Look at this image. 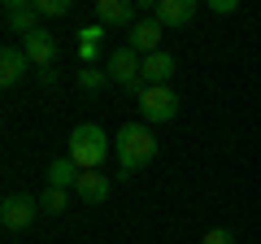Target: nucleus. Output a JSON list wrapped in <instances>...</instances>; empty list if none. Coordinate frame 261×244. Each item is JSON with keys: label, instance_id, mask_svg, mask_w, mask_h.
<instances>
[{"label": "nucleus", "instance_id": "f257e3e1", "mask_svg": "<svg viewBox=\"0 0 261 244\" xmlns=\"http://www.w3.org/2000/svg\"><path fill=\"white\" fill-rule=\"evenodd\" d=\"M113 157H118L122 175H135V170H144L152 157H157V135H152L148 122H126L118 135H113Z\"/></svg>", "mask_w": 261, "mask_h": 244}, {"label": "nucleus", "instance_id": "f03ea898", "mask_svg": "<svg viewBox=\"0 0 261 244\" xmlns=\"http://www.w3.org/2000/svg\"><path fill=\"white\" fill-rule=\"evenodd\" d=\"M109 135H105V127H96V122H79L74 131H70V149H65V157H74L79 170H100L105 157H109Z\"/></svg>", "mask_w": 261, "mask_h": 244}, {"label": "nucleus", "instance_id": "7ed1b4c3", "mask_svg": "<svg viewBox=\"0 0 261 244\" xmlns=\"http://www.w3.org/2000/svg\"><path fill=\"white\" fill-rule=\"evenodd\" d=\"M140 66H144V57L135 53L130 44L113 48V53H109V61H105V70H109V83H122L130 96H135V101H140V96H144V87H148V83L140 79Z\"/></svg>", "mask_w": 261, "mask_h": 244}, {"label": "nucleus", "instance_id": "20e7f679", "mask_svg": "<svg viewBox=\"0 0 261 244\" xmlns=\"http://www.w3.org/2000/svg\"><path fill=\"white\" fill-rule=\"evenodd\" d=\"M35 214H39V201H35V197L13 192V197L0 201V223L9 227V231H27V227L35 223Z\"/></svg>", "mask_w": 261, "mask_h": 244}, {"label": "nucleus", "instance_id": "39448f33", "mask_svg": "<svg viewBox=\"0 0 261 244\" xmlns=\"http://www.w3.org/2000/svg\"><path fill=\"white\" fill-rule=\"evenodd\" d=\"M140 113H144V122H170L178 113V96L170 92V87H144Z\"/></svg>", "mask_w": 261, "mask_h": 244}, {"label": "nucleus", "instance_id": "423d86ee", "mask_svg": "<svg viewBox=\"0 0 261 244\" xmlns=\"http://www.w3.org/2000/svg\"><path fill=\"white\" fill-rule=\"evenodd\" d=\"M39 18H44V13L35 9V0H9V5H5V27L13 31V35H35L39 31Z\"/></svg>", "mask_w": 261, "mask_h": 244}, {"label": "nucleus", "instance_id": "0eeeda50", "mask_svg": "<svg viewBox=\"0 0 261 244\" xmlns=\"http://www.w3.org/2000/svg\"><path fill=\"white\" fill-rule=\"evenodd\" d=\"M161 35H166V27L157 18H140L130 27V48L140 57H152V53H161Z\"/></svg>", "mask_w": 261, "mask_h": 244}, {"label": "nucleus", "instance_id": "6e6552de", "mask_svg": "<svg viewBox=\"0 0 261 244\" xmlns=\"http://www.w3.org/2000/svg\"><path fill=\"white\" fill-rule=\"evenodd\" d=\"M22 48H27L31 66L53 70V61H57V35H53V31H44V27H39L35 35H27V39H22Z\"/></svg>", "mask_w": 261, "mask_h": 244}, {"label": "nucleus", "instance_id": "1a4fd4ad", "mask_svg": "<svg viewBox=\"0 0 261 244\" xmlns=\"http://www.w3.org/2000/svg\"><path fill=\"white\" fill-rule=\"evenodd\" d=\"M27 66H31V57H27L22 44H5V48H0V83H5V87L18 83V79L27 75Z\"/></svg>", "mask_w": 261, "mask_h": 244}, {"label": "nucleus", "instance_id": "9d476101", "mask_svg": "<svg viewBox=\"0 0 261 244\" xmlns=\"http://www.w3.org/2000/svg\"><path fill=\"white\" fill-rule=\"evenodd\" d=\"M74 192H79L83 205H105V201H109V175H100V170H83L79 183H74Z\"/></svg>", "mask_w": 261, "mask_h": 244}, {"label": "nucleus", "instance_id": "9b49d317", "mask_svg": "<svg viewBox=\"0 0 261 244\" xmlns=\"http://www.w3.org/2000/svg\"><path fill=\"white\" fill-rule=\"evenodd\" d=\"M170 75H174V57H170V53H152V57H144L140 79H144L148 87H170Z\"/></svg>", "mask_w": 261, "mask_h": 244}, {"label": "nucleus", "instance_id": "f8f14e48", "mask_svg": "<svg viewBox=\"0 0 261 244\" xmlns=\"http://www.w3.org/2000/svg\"><path fill=\"white\" fill-rule=\"evenodd\" d=\"M135 5L130 0H96V22L100 27H135Z\"/></svg>", "mask_w": 261, "mask_h": 244}, {"label": "nucleus", "instance_id": "ddd939ff", "mask_svg": "<svg viewBox=\"0 0 261 244\" xmlns=\"http://www.w3.org/2000/svg\"><path fill=\"white\" fill-rule=\"evenodd\" d=\"M152 18L161 27H187L196 18V0H157V13Z\"/></svg>", "mask_w": 261, "mask_h": 244}, {"label": "nucleus", "instance_id": "4468645a", "mask_svg": "<svg viewBox=\"0 0 261 244\" xmlns=\"http://www.w3.org/2000/svg\"><path fill=\"white\" fill-rule=\"evenodd\" d=\"M79 175H83V170L74 166V157H57L53 166H48V188H65L70 192L79 183Z\"/></svg>", "mask_w": 261, "mask_h": 244}, {"label": "nucleus", "instance_id": "2eb2a0df", "mask_svg": "<svg viewBox=\"0 0 261 244\" xmlns=\"http://www.w3.org/2000/svg\"><path fill=\"white\" fill-rule=\"evenodd\" d=\"M65 209H70V192H65V188H48L44 197H39V214H53V218H61Z\"/></svg>", "mask_w": 261, "mask_h": 244}, {"label": "nucleus", "instance_id": "dca6fc26", "mask_svg": "<svg viewBox=\"0 0 261 244\" xmlns=\"http://www.w3.org/2000/svg\"><path fill=\"white\" fill-rule=\"evenodd\" d=\"M105 83H109V70H96V66L79 70V87H87V92H92V87H105Z\"/></svg>", "mask_w": 261, "mask_h": 244}, {"label": "nucleus", "instance_id": "f3484780", "mask_svg": "<svg viewBox=\"0 0 261 244\" xmlns=\"http://www.w3.org/2000/svg\"><path fill=\"white\" fill-rule=\"evenodd\" d=\"M35 9L44 18H57V13H70V0H35Z\"/></svg>", "mask_w": 261, "mask_h": 244}, {"label": "nucleus", "instance_id": "a211bd4d", "mask_svg": "<svg viewBox=\"0 0 261 244\" xmlns=\"http://www.w3.org/2000/svg\"><path fill=\"white\" fill-rule=\"evenodd\" d=\"M200 244H235V231H226V227H209Z\"/></svg>", "mask_w": 261, "mask_h": 244}, {"label": "nucleus", "instance_id": "6ab92c4d", "mask_svg": "<svg viewBox=\"0 0 261 244\" xmlns=\"http://www.w3.org/2000/svg\"><path fill=\"white\" fill-rule=\"evenodd\" d=\"M100 35H105L100 22H96V27H83V31H79V44H100Z\"/></svg>", "mask_w": 261, "mask_h": 244}, {"label": "nucleus", "instance_id": "aec40b11", "mask_svg": "<svg viewBox=\"0 0 261 244\" xmlns=\"http://www.w3.org/2000/svg\"><path fill=\"white\" fill-rule=\"evenodd\" d=\"M96 48H100V44H79V57H83V66H92V61H96Z\"/></svg>", "mask_w": 261, "mask_h": 244}, {"label": "nucleus", "instance_id": "412c9836", "mask_svg": "<svg viewBox=\"0 0 261 244\" xmlns=\"http://www.w3.org/2000/svg\"><path fill=\"white\" fill-rule=\"evenodd\" d=\"M209 9H214V13H231L235 0H209Z\"/></svg>", "mask_w": 261, "mask_h": 244}]
</instances>
